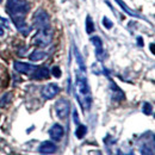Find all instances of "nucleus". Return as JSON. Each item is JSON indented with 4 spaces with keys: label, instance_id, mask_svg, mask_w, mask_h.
<instances>
[{
    "label": "nucleus",
    "instance_id": "obj_1",
    "mask_svg": "<svg viewBox=\"0 0 155 155\" xmlns=\"http://www.w3.org/2000/svg\"><path fill=\"white\" fill-rule=\"evenodd\" d=\"M30 10V4L26 0H7L6 11L12 18L17 30L23 36H28L32 28L29 26L25 21V16Z\"/></svg>",
    "mask_w": 155,
    "mask_h": 155
},
{
    "label": "nucleus",
    "instance_id": "obj_2",
    "mask_svg": "<svg viewBox=\"0 0 155 155\" xmlns=\"http://www.w3.org/2000/svg\"><path fill=\"white\" fill-rule=\"evenodd\" d=\"M74 90H75V96L81 109L86 111L90 110L92 106V93H91V88H90L86 74L81 69H78L75 72Z\"/></svg>",
    "mask_w": 155,
    "mask_h": 155
},
{
    "label": "nucleus",
    "instance_id": "obj_3",
    "mask_svg": "<svg viewBox=\"0 0 155 155\" xmlns=\"http://www.w3.org/2000/svg\"><path fill=\"white\" fill-rule=\"evenodd\" d=\"M153 133H147L140 137L138 141V149L142 155H154V135L150 137Z\"/></svg>",
    "mask_w": 155,
    "mask_h": 155
},
{
    "label": "nucleus",
    "instance_id": "obj_4",
    "mask_svg": "<svg viewBox=\"0 0 155 155\" xmlns=\"http://www.w3.org/2000/svg\"><path fill=\"white\" fill-rule=\"evenodd\" d=\"M53 41V32L51 29H39L37 34L34 36L32 43L38 47H48Z\"/></svg>",
    "mask_w": 155,
    "mask_h": 155
},
{
    "label": "nucleus",
    "instance_id": "obj_5",
    "mask_svg": "<svg viewBox=\"0 0 155 155\" xmlns=\"http://www.w3.org/2000/svg\"><path fill=\"white\" fill-rule=\"evenodd\" d=\"M34 25L39 29H50V19L49 16L47 13V11H44L43 8H39L36 11L35 16H34Z\"/></svg>",
    "mask_w": 155,
    "mask_h": 155
},
{
    "label": "nucleus",
    "instance_id": "obj_6",
    "mask_svg": "<svg viewBox=\"0 0 155 155\" xmlns=\"http://www.w3.org/2000/svg\"><path fill=\"white\" fill-rule=\"evenodd\" d=\"M55 112L60 119H66L71 114V103L66 98H61L55 103Z\"/></svg>",
    "mask_w": 155,
    "mask_h": 155
},
{
    "label": "nucleus",
    "instance_id": "obj_7",
    "mask_svg": "<svg viewBox=\"0 0 155 155\" xmlns=\"http://www.w3.org/2000/svg\"><path fill=\"white\" fill-rule=\"evenodd\" d=\"M58 92H60V87L56 84H48L42 88L41 94L44 99H53L58 96Z\"/></svg>",
    "mask_w": 155,
    "mask_h": 155
},
{
    "label": "nucleus",
    "instance_id": "obj_8",
    "mask_svg": "<svg viewBox=\"0 0 155 155\" xmlns=\"http://www.w3.org/2000/svg\"><path fill=\"white\" fill-rule=\"evenodd\" d=\"M13 68L16 69V72L21 73V74H32L34 71L37 67L36 66H32L30 63H25V62H20V61H15Z\"/></svg>",
    "mask_w": 155,
    "mask_h": 155
},
{
    "label": "nucleus",
    "instance_id": "obj_9",
    "mask_svg": "<svg viewBox=\"0 0 155 155\" xmlns=\"http://www.w3.org/2000/svg\"><path fill=\"white\" fill-rule=\"evenodd\" d=\"M37 150H38L41 154H44V155L54 154L58 150V146L55 143L50 142V141H44V142H42L38 146V149Z\"/></svg>",
    "mask_w": 155,
    "mask_h": 155
},
{
    "label": "nucleus",
    "instance_id": "obj_10",
    "mask_svg": "<svg viewBox=\"0 0 155 155\" xmlns=\"http://www.w3.org/2000/svg\"><path fill=\"white\" fill-rule=\"evenodd\" d=\"M49 136H50V138L53 140V141H55V142H58L63 135H64V129H63V127L62 125H60V124H54L50 129H49Z\"/></svg>",
    "mask_w": 155,
    "mask_h": 155
},
{
    "label": "nucleus",
    "instance_id": "obj_11",
    "mask_svg": "<svg viewBox=\"0 0 155 155\" xmlns=\"http://www.w3.org/2000/svg\"><path fill=\"white\" fill-rule=\"evenodd\" d=\"M91 42L94 45V50H96V56L99 61H103L104 58V48H103V41L98 36L91 37Z\"/></svg>",
    "mask_w": 155,
    "mask_h": 155
},
{
    "label": "nucleus",
    "instance_id": "obj_12",
    "mask_svg": "<svg viewBox=\"0 0 155 155\" xmlns=\"http://www.w3.org/2000/svg\"><path fill=\"white\" fill-rule=\"evenodd\" d=\"M110 88H111V98H112V100H115V101H120V100L124 99V93H123V91L117 86L112 80L110 81Z\"/></svg>",
    "mask_w": 155,
    "mask_h": 155
},
{
    "label": "nucleus",
    "instance_id": "obj_13",
    "mask_svg": "<svg viewBox=\"0 0 155 155\" xmlns=\"http://www.w3.org/2000/svg\"><path fill=\"white\" fill-rule=\"evenodd\" d=\"M50 75L49 69L47 67H37L34 73H32V78L36 80H43V79H48Z\"/></svg>",
    "mask_w": 155,
    "mask_h": 155
},
{
    "label": "nucleus",
    "instance_id": "obj_14",
    "mask_svg": "<svg viewBox=\"0 0 155 155\" xmlns=\"http://www.w3.org/2000/svg\"><path fill=\"white\" fill-rule=\"evenodd\" d=\"M47 58V53L45 51H42V50H35V51H32L31 54H30V56L29 58L31 60V61H34V62H37V61H41V60H43V58Z\"/></svg>",
    "mask_w": 155,
    "mask_h": 155
},
{
    "label": "nucleus",
    "instance_id": "obj_15",
    "mask_svg": "<svg viewBox=\"0 0 155 155\" xmlns=\"http://www.w3.org/2000/svg\"><path fill=\"white\" fill-rule=\"evenodd\" d=\"M116 1H117V4H118V5H119V6H120V7H122V8H123V10H124V11H125L128 15H130V16H133V17H136V18H142V17H141L138 13H136L135 11L130 10V8H129V7L125 5V2H124V1H122V0H116Z\"/></svg>",
    "mask_w": 155,
    "mask_h": 155
},
{
    "label": "nucleus",
    "instance_id": "obj_16",
    "mask_svg": "<svg viewBox=\"0 0 155 155\" xmlns=\"http://www.w3.org/2000/svg\"><path fill=\"white\" fill-rule=\"evenodd\" d=\"M74 55H75V60H77L78 64H79V68H80L82 72H85V71H86V67H85V62H84V58H82V56H81L80 51L78 50L77 47H74Z\"/></svg>",
    "mask_w": 155,
    "mask_h": 155
},
{
    "label": "nucleus",
    "instance_id": "obj_17",
    "mask_svg": "<svg viewBox=\"0 0 155 155\" xmlns=\"http://www.w3.org/2000/svg\"><path fill=\"white\" fill-rule=\"evenodd\" d=\"M87 133V128L86 125H82V124H78V128L75 129V136H77L79 140H82Z\"/></svg>",
    "mask_w": 155,
    "mask_h": 155
},
{
    "label": "nucleus",
    "instance_id": "obj_18",
    "mask_svg": "<svg viewBox=\"0 0 155 155\" xmlns=\"http://www.w3.org/2000/svg\"><path fill=\"white\" fill-rule=\"evenodd\" d=\"M86 32L88 35H91L92 32H94V23H93V19L91 18V16H87L86 17Z\"/></svg>",
    "mask_w": 155,
    "mask_h": 155
},
{
    "label": "nucleus",
    "instance_id": "obj_19",
    "mask_svg": "<svg viewBox=\"0 0 155 155\" xmlns=\"http://www.w3.org/2000/svg\"><path fill=\"white\" fill-rule=\"evenodd\" d=\"M11 100H12V94H11V93L4 94L2 98L0 99V106H1V107H5L6 105H8V104L11 103Z\"/></svg>",
    "mask_w": 155,
    "mask_h": 155
},
{
    "label": "nucleus",
    "instance_id": "obj_20",
    "mask_svg": "<svg viewBox=\"0 0 155 155\" xmlns=\"http://www.w3.org/2000/svg\"><path fill=\"white\" fill-rule=\"evenodd\" d=\"M142 111L144 115H152L153 114V106L150 103H144L143 104V107H142Z\"/></svg>",
    "mask_w": 155,
    "mask_h": 155
},
{
    "label": "nucleus",
    "instance_id": "obj_21",
    "mask_svg": "<svg viewBox=\"0 0 155 155\" xmlns=\"http://www.w3.org/2000/svg\"><path fill=\"white\" fill-rule=\"evenodd\" d=\"M103 24H104V26H105L106 29H111V28L114 26V23L109 19L107 17H104V18H103Z\"/></svg>",
    "mask_w": 155,
    "mask_h": 155
},
{
    "label": "nucleus",
    "instance_id": "obj_22",
    "mask_svg": "<svg viewBox=\"0 0 155 155\" xmlns=\"http://www.w3.org/2000/svg\"><path fill=\"white\" fill-rule=\"evenodd\" d=\"M51 73H53V75L55 78H60L61 77V69L58 68V66H54L53 67V69H51Z\"/></svg>",
    "mask_w": 155,
    "mask_h": 155
},
{
    "label": "nucleus",
    "instance_id": "obj_23",
    "mask_svg": "<svg viewBox=\"0 0 155 155\" xmlns=\"http://www.w3.org/2000/svg\"><path fill=\"white\" fill-rule=\"evenodd\" d=\"M73 115H74V123L78 125V124H79V117H78V114H77V111H75V110L73 111Z\"/></svg>",
    "mask_w": 155,
    "mask_h": 155
},
{
    "label": "nucleus",
    "instance_id": "obj_24",
    "mask_svg": "<svg viewBox=\"0 0 155 155\" xmlns=\"http://www.w3.org/2000/svg\"><path fill=\"white\" fill-rule=\"evenodd\" d=\"M137 42H138V45L143 47V39L141 38V37H138V38H137Z\"/></svg>",
    "mask_w": 155,
    "mask_h": 155
},
{
    "label": "nucleus",
    "instance_id": "obj_25",
    "mask_svg": "<svg viewBox=\"0 0 155 155\" xmlns=\"http://www.w3.org/2000/svg\"><path fill=\"white\" fill-rule=\"evenodd\" d=\"M4 36V28H2V24L0 23V37Z\"/></svg>",
    "mask_w": 155,
    "mask_h": 155
},
{
    "label": "nucleus",
    "instance_id": "obj_26",
    "mask_svg": "<svg viewBox=\"0 0 155 155\" xmlns=\"http://www.w3.org/2000/svg\"><path fill=\"white\" fill-rule=\"evenodd\" d=\"M127 155H134V153H133V152H130L129 154H127Z\"/></svg>",
    "mask_w": 155,
    "mask_h": 155
},
{
    "label": "nucleus",
    "instance_id": "obj_27",
    "mask_svg": "<svg viewBox=\"0 0 155 155\" xmlns=\"http://www.w3.org/2000/svg\"><path fill=\"white\" fill-rule=\"evenodd\" d=\"M1 1H2V0H0V2H1Z\"/></svg>",
    "mask_w": 155,
    "mask_h": 155
}]
</instances>
